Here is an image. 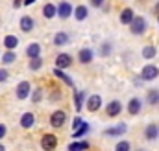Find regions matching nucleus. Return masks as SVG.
Returning a JSON list of instances; mask_svg holds the SVG:
<instances>
[{
	"instance_id": "nucleus-36",
	"label": "nucleus",
	"mask_w": 159,
	"mask_h": 151,
	"mask_svg": "<svg viewBox=\"0 0 159 151\" xmlns=\"http://www.w3.org/2000/svg\"><path fill=\"white\" fill-rule=\"evenodd\" d=\"M6 136V125H0V138Z\"/></svg>"
},
{
	"instance_id": "nucleus-25",
	"label": "nucleus",
	"mask_w": 159,
	"mask_h": 151,
	"mask_svg": "<svg viewBox=\"0 0 159 151\" xmlns=\"http://www.w3.org/2000/svg\"><path fill=\"white\" fill-rule=\"evenodd\" d=\"M87 131H89V125H87V123H81L78 129H74V131H72V136H74V138H80V136H83Z\"/></svg>"
},
{
	"instance_id": "nucleus-13",
	"label": "nucleus",
	"mask_w": 159,
	"mask_h": 151,
	"mask_svg": "<svg viewBox=\"0 0 159 151\" xmlns=\"http://www.w3.org/2000/svg\"><path fill=\"white\" fill-rule=\"evenodd\" d=\"M34 122H35V116L32 113H24L22 118H20V125H22L24 129H30V127L34 125Z\"/></svg>"
},
{
	"instance_id": "nucleus-31",
	"label": "nucleus",
	"mask_w": 159,
	"mask_h": 151,
	"mask_svg": "<svg viewBox=\"0 0 159 151\" xmlns=\"http://www.w3.org/2000/svg\"><path fill=\"white\" fill-rule=\"evenodd\" d=\"M41 96H43V92H41V88H35V92H34V96H32V100H34V103H37V101H41Z\"/></svg>"
},
{
	"instance_id": "nucleus-2",
	"label": "nucleus",
	"mask_w": 159,
	"mask_h": 151,
	"mask_svg": "<svg viewBox=\"0 0 159 151\" xmlns=\"http://www.w3.org/2000/svg\"><path fill=\"white\" fill-rule=\"evenodd\" d=\"M41 146H43V149L44 151L56 149V146H57V138H56L54 135H44V136L41 138Z\"/></svg>"
},
{
	"instance_id": "nucleus-19",
	"label": "nucleus",
	"mask_w": 159,
	"mask_h": 151,
	"mask_svg": "<svg viewBox=\"0 0 159 151\" xmlns=\"http://www.w3.org/2000/svg\"><path fill=\"white\" fill-rule=\"evenodd\" d=\"M69 42V35L65 33V32H59V33H56V37H54V44H57V46H63V44H67Z\"/></svg>"
},
{
	"instance_id": "nucleus-7",
	"label": "nucleus",
	"mask_w": 159,
	"mask_h": 151,
	"mask_svg": "<svg viewBox=\"0 0 159 151\" xmlns=\"http://www.w3.org/2000/svg\"><path fill=\"white\" fill-rule=\"evenodd\" d=\"M28 94H30V83H28V81L19 83V87H17V98H19V100H24Z\"/></svg>"
},
{
	"instance_id": "nucleus-9",
	"label": "nucleus",
	"mask_w": 159,
	"mask_h": 151,
	"mask_svg": "<svg viewBox=\"0 0 159 151\" xmlns=\"http://www.w3.org/2000/svg\"><path fill=\"white\" fill-rule=\"evenodd\" d=\"M141 100L139 98H131L129 100V103H128V113L129 114H139L141 113Z\"/></svg>"
},
{
	"instance_id": "nucleus-18",
	"label": "nucleus",
	"mask_w": 159,
	"mask_h": 151,
	"mask_svg": "<svg viewBox=\"0 0 159 151\" xmlns=\"http://www.w3.org/2000/svg\"><path fill=\"white\" fill-rule=\"evenodd\" d=\"M89 148V142H72V144H69V151H85Z\"/></svg>"
},
{
	"instance_id": "nucleus-16",
	"label": "nucleus",
	"mask_w": 159,
	"mask_h": 151,
	"mask_svg": "<svg viewBox=\"0 0 159 151\" xmlns=\"http://www.w3.org/2000/svg\"><path fill=\"white\" fill-rule=\"evenodd\" d=\"M43 15H44L46 19H52V17L57 15V7H56L54 4H46V6L43 7Z\"/></svg>"
},
{
	"instance_id": "nucleus-26",
	"label": "nucleus",
	"mask_w": 159,
	"mask_h": 151,
	"mask_svg": "<svg viewBox=\"0 0 159 151\" xmlns=\"http://www.w3.org/2000/svg\"><path fill=\"white\" fill-rule=\"evenodd\" d=\"M83 98H85V94H83V92H76V96H74V100H76V103H74L76 111H81V105H83Z\"/></svg>"
},
{
	"instance_id": "nucleus-20",
	"label": "nucleus",
	"mask_w": 159,
	"mask_h": 151,
	"mask_svg": "<svg viewBox=\"0 0 159 151\" xmlns=\"http://www.w3.org/2000/svg\"><path fill=\"white\" fill-rule=\"evenodd\" d=\"M26 54H28V57H39V54H41V46L37 44V42L30 44V46H28V50H26Z\"/></svg>"
},
{
	"instance_id": "nucleus-5",
	"label": "nucleus",
	"mask_w": 159,
	"mask_h": 151,
	"mask_svg": "<svg viewBox=\"0 0 159 151\" xmlns=\"http://www.w3.org/2000/svg\"><path fill=\"white\" fill-rule=\"evenodd\" d=\"M70 13H72V6H70L69 2H61V4L57 6V15H59L61 19L70 17Z\"/></svg>"
},
{
	"instance_id": "nucleus-38",
	"label": "nucleus",
	"mask_w": 159,
	"mask_h": 151,
	"mask_svg": "<svg viewBox=\"0 0 159 151\" xmlns=\"http://www.w3.org/2000/svg\"><path fill=\"white\" fill-rule=\"evenodd\" d=\"M0 151H6V148H4V146H2V144H0Z\"/></svg>"
},
{
	"instance_id": "nucleus-30",
	"label": "nucleus",
	"mask_w": 159,
	"mask_h": 151,
	"mask_svg": "<svg viewBox=\"0 0 159 151\" xmlns=\"http://www.w3.org/2000/svg\"><path fill=\"white\" fill-rule=\"evenodd\" d=\"M115 151H129V142H119Z\"/></svg>"
},
{
	"instance_id": "nucleus-28",
	"label": "nucleus",
	"mask_w": 159,
	"mask_h": 151,
	"mask_svg": "<svg viewBox=\"0 0 159 151\" xmlns=\"http://www.w3.org/2000/svg\"><path fill=\"white\" fill-rule=\"evenodd\" d=\"M41 65H43L41 57H32V61H30V68H32V70H39Z\"/></svg>"
},
{
	"instance_id": "nucleus-27",
	"label": "nucleus",
	"mask_w": 159,
	"mask_h": 151,
	"mask_svg": "<svg viewBox=\"0 0 159 151\" xmlns=\"http://www.w3.org/2000/svg\"><path fill=\"white\" fill-rule=\"evenodd\" d=\"M15 57H17V55H15L13 52H6V54H4V57H2V61H4V65H9V63H13V61H15Z\"/></svg>"
},
{
	"instance_id": "nucleus-11",
	"label": "nucleus",
	"mask_w": 159,
	"mask_h": 151,
	"mask_svg": "<svg viewBox=\"0 0 159 151\" xmlns=\"http://www.w3.org/2000/svg\"><path fill=\"white\" fill-rule=\"evenodd\" d=\"M122 111V105H120V101H109V105H107V109H106V113L107 116H117V114Z\"/></svg>"
},
{
	"instance_id": "nucleus-21",
	"label": "nucleus",
	"mask_w": 159,
	"mask_h": 151,
	"mask_svg": "<svg viewBox=\"0 0 159 151\" xmlns=\"http://www.w3.org/2000/svg\"><path fill=\"white\" fill-rule=\"evenodd\" d=\"M17 44H19V39L15 37V35H6V39H4V46H6V48L13 50Z\"/></svg>"
},
{
	"instance_id": "nucleus-15",
	"label": "nucleus",
	"mask_w": 159,
	"mask_h": 151,
	"mask_svg": "<svg viewBox=\"0 0 159 151\" xmlns=\"http://www.w3.org/2000/svg\"><path fill=\"white\" fill-rule=\"evenodd\" d=\"M126 123H119V125H115V127H109L106 133L109 135V136H117V135H122V133H126Z\"/></svg>"
},
{
	"instance_id": "nucleus-8",
	"label": "nucleus",
	"mask_w": 159,
	"mask_h": 151,
	"mask_svg": "<svg viewBox=\"0 0 159 151\" xmlns=\"http://www.w3.org/2000/svg\"><path fill=\"white\" fill-rule=\"evenodd\" d=\"M100 105H102V98H100V96H91L89 101H87V109H89L91 113H96V111L100 109Z\"/></svg>"
},
{
	"instance_id": "nucleus-3",
	"label": "nucleus",
	"mask_w": 159,
	"mask_h": 151,
	"mask_svg": "<svg viewBox=\"0 0 159 151\" xmlns=\"http://www.w3.org/2000/svg\"><path fill=\"white\" fill-rule=\"evenodd\" d=\"M157 76H159V70H157V67H154V65H146V67L143 68V72H141V77L146 79V81L156 79Z\"/></svg>"
},
{
	"instance_id": "nucleus-33",
	"label": "nucleus",
	"mask_w": 159,
	"mask_h": 151,
	"mask_svg": "<svg viewBox=\"0 0 159 151\" xmlns=\"http://www.w3.org/2000/svg\"><path fill=\"white\" fill-rule=\"evenodd\" d=\"M7 79V72L6 70H0V81H6Z\"/></svg>"
},
{
	"instance_id": "nucleus-32",
	"label": "nucleus",
	"mask_w": 159,
	"mask_h": 151,
	"mask_svg": "<svg viewBox=\"0 0 159 151\" xmlns=\"http://www.w3.org/2000/svg\"><path fill=\"white\" fill-rule=\"evenodd\" d=\"M104 4V0H91V6H94V7H100Z\"/></svg>"
},
{
	"instance_id": "nucleus-17",
	"label": "nucleus",
	"mask_w": 159,
	"mask_h": 151,
	"mask_svg": "<svg viewBox=\"0 0 159 151\" xmlns=\"http://www.w3.org/2000/svg\"><path fill=\"white\" fill-rule=\"evenodd\" d=\"M144 135H146V138H148V140H154V138L159 135L157 125H156V123H150V125L146 127V133H144Z\"/></svg>"
},
{
	"instance_id": "nucleus-12",
	"label": "nucleus",
	"mask_w": 159,
	"mask_h": 151,
	"mask_svg": "<svg viewBox=\"0 0 159 151\" xmlns=\"http://www.w3.org/2000/svg\"><path fill=\"white\" fill-rule=\"evenodd\" d=\"M78 59H80V63H83V65L91 63V61H93V52H91L89 48H83V50H80Z\"/></svg>"
},
{
	"instance_id": "nucleus-39",
	"label": "nucleus",
	"mask_w": 159,
	"mask_h": 151,
	"mask_svg": "<svg viewBox=\"0 0 159 151\" xmlns=\"http://www.w3.org/2000/svg\"><path fill=\"white\" fill-rule=\"evenodd\" d=\"M15 6H19V0H15Z\"/></svg>"
},
{
	"instance_id": "nucleus-14",
	"label": "nucleus",
	"mask_w": 159,
	"mask_h": 151,
	"mask_svg": "<svg viewBox=\"0 0 159 151\" xmlns=\"http://www.w3.org/2000/svg\"><path fill=\"white\" fill-rule=\"evenodd\" d=\"M32 28H34V19H32V17H28V15H26V17H22V19H20V30L28 33V32H32Z\"/></svg>"
},
{
	"instance_id": "nucleus-34",
	"label": "nucleus",
	"mask_w": 159,
	"mask_h": 151,
	"mask_svg": "<svg viewBox=\"0 0 159 151\" xmlns=\"http://www.w3.org/2000/svg\"><path fill=\"white\" fill-rule=\"evenodd\" d=\"M81 123H83V122H81V118H80V116H78V118L74 120V129H78L80 125H81Z\"/></svg>"
},
{
	"instance_id": "nucleus-10",
	"label": "nucleus",
	"mask_w": 159,
	"mask_h": 151,
	"mask_svg": "<svg viewBox=\"0 0 159 151\" xmlns=\"http://www.w3.org/2000/svg\"><path fill=\"white\" fill-rule=\"evenodd\" d=\"M133 19H135V15H133V9H129V7H126V9L120 13V22H122V24H131Z\"/></svg>"
},
{
	"instance_id": "nucleus-4",
	"label": "nucleus",
	"mask_w": 159,
	"mask_h": 151,
	"mask_svg": "<svg viewBox=\"0 0 159 151\" xmlns=\"http://www.w3.org/2000/svg\"><path fill=\"white\" fill-rule=\"evenodd\" d=\"M65 120H67V114L63 113V111H56V113L50 116V123L54 127H61L65 123Z\"/></svg>"
},
{
	"instance_id": "nucleus-40",
	"label": "nucleus",
	"mask_w": 159,
	"mask_h": 151,
	"mask_svg": "<svg viewBox=\"0 0 159 151\" xmlns=\"http://www.w3.org/2000/svg\"><path fill=\"white\" fill-rule=\"evenodd\" d=\"M156 9H157V13H159V4H157V7H156Z\"/></svg>"
},
{
	"instance_id": "nucleus-23",
	"label": "nucleus",
	"mask_w": 159,
	"mask_h": 151,
	"mask_svg": "<svg viewBox=\"0 0 159 151\" xmlns=\"http://www.w3.org/2000/svg\"><path fill=\"white\" fill-rule=\"evenodd\" d=\"M74 17H76L78 20H85V19H87V7H85V6H78V7L74 9Z\"/></svg>"
},
{
	"instance_id": "nucleus-35",
	"label": "nucleus",
	"mask_w": 159,
	"mask_h": 151,
	"mask_svg": "<svg viewBox=\"0 0 159 151\" xmlns=\"http://www.w3.org/2000/svg\"><path fill=\"white\" fill-rule=\"evenodd\" d=\"M107 52H111V46H107V44H104V48H102V54L106 55Z\"/></svg>"
},
{
	"instance_id": "nucleus-6",
	"label": "nucleus",
	"mask_w": 159,
	"mask_h": 151,
	"mask_svg": "<svg viewBox=\"0 0 159 151\" xmlns=\"http://www.w3.org/2000/svg\"><path fill=\"white\" fill-rule=\"evenodd\" d=\"M70 63H72V59H70V55H67V54H59V55L56 57L57 68H67V67H70Z\"/></svg>"
},
{
	"instance_id": "nucleus-1",
	"label": "nucleus",
	"mask_w": 159,
	"mask_h": 151,
	"mask_svg": "<svg viewBox=\"0 0 159 151\" xmlns=\"http://www.w3.org/2000/svg\"><path fill=\"white\" fill-rule=\"evenodd\" d=\"M144 30H146V20L143 17H135L131 22V33L141 35V33H144Z\"/></svg>"
},
{
	"instance_id": "nucleus-29",
	"label": "nucleus",
	"mask_w": 159,
	"mask_h": 151,
	"mask_svg": "<svg viewBox=\"0 0 159 151\" xmlns=\"http://www.w3.org/2000/svg\"><path fill=\"white\" fill-rule=\"evenodd\" d=\"M148 101L154 105V103H159V92L157 90H150L148 92Z\"/></svg>"
},
{
	"instance_id": "nucleus-22",
	"label": "nucleus",
	"mask_w": 159,
	"mask_h": 151,
	"mask_svg": "<svg viewBox=\"0 0 159 151\" xmlns=\"http://www.w3.org/2000/svg\"><path fill=\"white\" fill-rule=\"evenodd\" d=\"M54 74L57 76V77H59V79H63V81H65V83H67V85H69V87H74V83H72V79H70V77H69V76L65 74V72H63V70H61V68H56V70H54Z\"/></svg>"
},
{
	"instance_id": "nucleus-24",
	"label": "nucleus",
	"mask_w": 159,
	"mask_h": 151,
	"mask_svg": "<svg viewBox=\"0 0 159 151\" xmlns=\"http://www.w3.org/2000/svg\"><path fill=\"white\" fill-rule=\"evenodd\" d=\"M156 54H157L156 46H146V48L143 50V57H144V59H154V57H156Z\"/></svg>"
},
{
	"instance_id": "nucleus-37",
	"label": "nucleus",
	"mask_w": 159,
	"mask_h": 151,
	"mask_svg": "<svg viewBox=\"0 0 159 151\" xmlns=\"http://www.w3.org/2000/svg\"><path fill=\"white\" fill-rule=\"evenodd\" d=\"M34 2H35V0H24V6H32Z\"/></svg>"
}]
</instances>
